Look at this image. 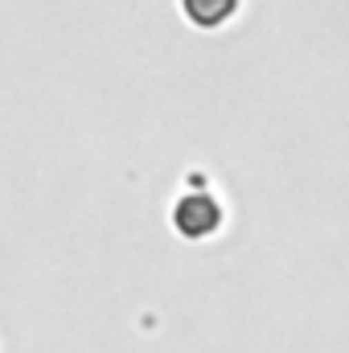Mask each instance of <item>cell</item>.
Here are the masks:
<instances>
[{"instance_id": "2", "label": "cell", "mask_w": 349, "mask_h": 353, "mask_svg": "<svg viewBox=\"0 0 349 353\" xmlns=\"http://www.w3.org/2000/svg\"><path fill=\"white\" fill-rule=\"evenodd\" d=\"M243 0H181V12L189 25L197 29H222L235 12H239Z\"/></svg>"}, {"instance_id": "1", "label": "cell", "mask_w": 349, "mask_h": 353, "mask_svg": "<svg viewBox=\"0 0 349 353\" xmlns=\"http://www.w3.org/2000/svg\"><path fill=\"white\" fill-rule=\"evenodd\" d=\"M173 226L181 239L201 243V239H210L222 226V205L210 193H201V189L185 193V197H177V205H173Z\"/></svg>"}]
</instances>
